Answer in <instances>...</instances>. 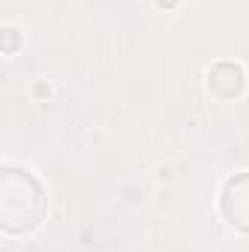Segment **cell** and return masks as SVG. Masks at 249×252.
I'll list each match as a JSON object with an SVG mask.
<instances>
[{"label": "cell", "mask_w": 249, "mask_h": 252, "mask_svg": "<svg viewBox=\"0 0 249 252\" xmlns=\"http://www.w3.org/2000/svg\"><path fill=\"white\" fill-rule=\"evenodd\" d=\"M158 3H161V6H164V9H173V6H176V3H179V0H158Z\"/></svg>", "instance_id": "3"}, {"label": "cell", "mask_w": 249, "mask_h": 252, "mask_svg": "<svg viewBox=\"0 0 249 252\" xmlns=\"http://www.w3.org/2000/svg\"><path fill=\"white\" fill-rule=\"evenodd\" d=\"M220 214L232 229L249 235V170L235 173V176H229L223 182V188H220Z\"/></svg>", "instance_id": "1"}, {"label": "cell", "mask_w": 249, "mask_h": 252, "mask_svg": "<svg viewBox=\"0 0 249 252\" xmlns=\"http://www.w3.org/2000/svg\"><path fill=\"white\" fill-rule=\"evenodd\" d=\"M205 88L217 100H235L247 88V70L241 62H217L205 73Z\"/></svg>", "instance_id": "2"}]
</instances>
